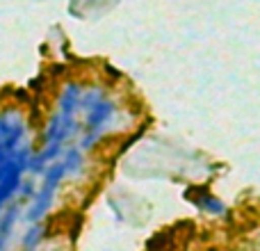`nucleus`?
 Masks as SVG:
<instances>
[{
    "mask_svg": "<svg viewBox=\"0 0 260 251\" xmlns=\"http://www.w3.org/2000/svg\"><path fill=\"white\" fill-rule=\"evenodd\" d=\"M27 142H32V125L25 110L16 103L0 105V167Z\"/></svg>",
    "mask_w": 260,
    "mask_h": 251,
    "instance_id": "f257e3e1",
    "label": "nucleus"
},
{
    "mask_svg": "<svg viewBox=\"0 0 260 251\" xmlns=\"http://www.w3.org/2000/svg\"><path fill=\"white\" fill-rule=\"evenodd\" d=\"M85 85H80L78 80H67L57 91V101H55V112H59L67 119H78L80 114V99Z\"/></svg>",
    "mask_w": 260,
    "mask_h": 251,
    "instance_id": "f03ea898",
    "label": "nucleus"
},
{
    "mask_svg": "<svg viewBox=\"0 0 260 251\" xmlns=\"http://www.w3.org/2000/svg\"><path fill=\"white\" fill-rule=\"evenodd\" d=\"M62 165H64V171H67V176H71V178H76V176L82 174V169H85V151H82L78 144H67V148H64L62 153Z\"/></svg>",
    "mask_w": 260,
    "mask_h": 251,
    "instance_id": "7ed1b4c3",
    "label": "nucleus"
},
{
    "mask_svg": "<svg viewBox=\"0 0 260 251\" xmlns=\"http://www.w3.org/2000/svg\"><path fill=\"white\" fill-rule=\"evenodd\" d=\"M194 203H197L199 208H201L203 212H208V215H215V217H221L226 215V206L221 199H217L215 194H208V192H201L197 199H192Z\"/></svg>",
    "mask_w": 260,
    "mask_h": 251,
    "instance_id": "20e7f679",
    "label": "nucleus"
},
{
    "mask_svg": "<svg viewBox=\"0 0 260 251\" xmlns=\"http://www.w3.org/2000/svg\"><path fill=\"white\" fill-rule=\"evenodd\" d=\"M44 235H46V229L41 222H37V224H30L25 231V235H23L21 240V249L23 251H37L39 249V244L44 242Z\"/></svg>",
    "mask_w": 260,
    "mask_h": 251,
    "instance_id": "39448f33",
    "label": "nucleus"
},
{
    "mask_svg": "<svg viewBox=\"0 0 260 251\" xmlns=\"http://www.w3.org/2000/svg\"><path fill=\"white\" fill-rule=\"evenodd\" d=\"M37 178L35 176H30L27 174L25 178H23V183H21V187H18V192H16V199H18V203H23V206H27V203L32 201V197L37 194Z\"/></svg>",
    "mask_w": 260,
    "mask_h": 251,
    "instance_id": "423d86ee",
    "label": "nucleus"
},
{
    "mask_svg": "<svg viewBox=\"0 0 260 251\" xmlns=\"http://www.w3.org/2000/svg\"><path fill=\"white\" fill-rule=\"evenodd\" d=\"M5 244H7V240H5L3 235H0V251H5Z\"/></svg>",
    "mask_w": 260,
    "mask_h": 251,
    "instance_id": "0eeeda50",
    "label": "nucleus"
}]
</instances>
